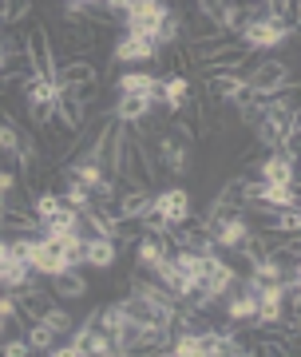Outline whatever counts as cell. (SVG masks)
I'll list each match as a JSON object with an SVG mask.
<instances>
[{
	"label": "cell",
	"mask_w": 301,
	"mask_h": 357,
	"mask_svg": "<svg viewBox=\"0 0 301 357\" xmlns=\"http://www.w3.org/2000/svg\"><path fill=\"white\" fill-rule=\"evenodd\" d=\"M68 4H75V8H103V0H68Z\"/></svg>",
	"instance_id": "cell-30"
},
{
	"label": "cell",
	"mask_w": 301,
	"mask_h": 357,
	"mask_svg": "<svg viewBox=\"0 0 301 357\" xmlns=\"http://www.w3.org/2000/svg\"><path fill=\"white\" fill-rule=\"evenodd\" d=\"M270 211V206H265ZM270 234H298L301 230V211L298 206H286V211H270V222H265Z\"/></svg>",
	"instance_id": "cell-20"
},
{
	"label": "cell",
	"mask_w": 301,
	"mask_h": 357,
	"mask_svg": "<svg viewBox=\"0 0 301 357\" xmlns=\"http://www.w3.org/2000/svg\"><path fill=\"white\" fill-rule=\"evenodd\" d=\"M56 84H68V88H100V72L88 60H68L56 72Z\"/></svg>",
	"instance_id": "cell-16"
},
{
	"label": "cell",
	"mask_w": 301,
	"mask_h": 357,
	"mask_svg": "<svg viewBox=\"0 0 301 357\" xmlns=\"http://www.w3.org/2000/svg\"><path fill=\"white\" fill-rule=\"evenodd\" d=\"M258 178L262 183H298V159H289L281 151H270L265 159H258Z\"/></svg>",
	"instance_id": "cell-11"
},
{
	"label": "cell",
	"mask_w": 301,
	"mask_h": 357,
	"mask_svg": "<svg viewBox=\"0 0 301 357\" xmlns=\"http://www.w3.org/2000/svg\"><path fill=\"white\" fill-rule=\"evenodd\" d=\"M246 84L258 96H274V91H286L293 84V72H289L286 60H262V64H254L246 72Z\"/></svg>",
	"instance_id": "cell-7"
},
{
	"label": "cell",
	"mask_w": 301,
	"mask_h": 357,
	"mask_svg": "<svg viewBox=\"0 0 301 357\" xmlns=\"http://www.w3.org/2000/svg\"><path fill=\"white\" fill-rule=\"evenodd\" d=\"M115 215L123 222H139V218L150 215V195L147 187H127V191L115 195Z\"/></svg>",
	"instance_id": "cell-12"
},
{
	"label": "cell",
	"mask_w": 301,
	"mask_h": 357,
	"mask_svg": "<svg viewBox=\"0 0 301 357\" xmlns=\"http://www.w3.org/2000/svg\"><path fill=\"white\" fill-rule=\"evenodd\" d=\"M60 203H63V206H72V211H79V215H84V211H88L91 203H95V195H91L88 187H84V183L68 178V187L60 191Z\"/></svg>",
	"instance_id": "cell-21"
},
{
	"label": "cell",
	"mask_w": 301,
	"mask_h": 357,
	"mask_svg": "<svg viewBox=\"0 0 301 357\" xmlns=\"http://www.w3.org/2000/svg\"><path fill=\"white\" fill-rule=\"evenodd\" d=\"M206 230H210V238H214V246H218V250H238V246L254 234L246 211H222L218 218H210V222H206Z\"/></svg>",
	"instance_id": "cell-4"
},
{
	"label": "cell",
	"mask_w": 301,
	"mask_h": 357,
	"mask_svg": "<svg viewBox=\"0 0 301 357\" xmlns=\"http://www.w3.org/2000/svg\"><path fill=\"white\" fill-rule=\"evenodd\" d=\"M190 151H194V135L183 123H171V131L159 135V167L171 175H187L190 171Z\"/></svg>",
	"instance_id": "cell-3"
},
{
	"label": "cell",
	"mask_w": 301,
	"mask_h": 357,
	"mask_svg": "<svg viewBox=\"0 0 301 357\" xmlns=\"http://www.w3.org/2000/svg\"><path fill=\"white\" fill-rule=\"evenodd\" d=\"M16 151H20V128L13 115H0V155L16 163Z\"/></svg>",
	"instance_id": "cell-22"
},
{
	"label": "cell",
	"mask_w": 301,
	"mask_h": 357,
	"mask_svg": "<svg viewBox=\"0 0 301 357\" xmlns=\"http://www.w3.org/2000/svg\"><path fill=\"white\" fill-rule=\"evenodd\" d=\"M4 321H8V318H0V333H4Z\"/></svg>",
	"instance_id": "cell-31"
},
{
	"label": "cell",
	"mask_w": 301,
	"mask_h": 357,
	"mask_svg": "<svg viewBox=\"0 0 301 357\" xmlns=\"http://www.w3.org/2000/svg\"><path fill=\"white\" fill-rule=\"evenodd\" d=\"M210 88L218 91L222 103H242L246 96H250V84H246V76H238V72H214Z\"/></svg>",
	"instance_id": "cell-17"
},
{
	"label": "cell",
	"mask_w": 301,
	"mask_h": 357,
	"mask_svg": "<svg viewBox=\"0 0 301 357\" xmlns=\"http://www.w3.org/2000/svg\"><path fill=\"white\" fill-rule=\"evenodd\" d=\"M40 318L48 321V326H52V330H56V333H72V330H75L72 314H68V310H63L60 302H52V306L44 310V314H40Z\"/></svg>",
	"instance_id": "cell-25"
},
{
	"label": "cell",
	"mask_w": 301,
	"mask_h": 357,
	"mask_svg": "<svg viewBox=\"0 0 301 357\" xmlns=\"http://www.w3.org/2000/svg\"><path fill=\"white\" fill-rule=\"evenodd\" d=\"M163 16H167V4H163V0H127L123 28H127V32H135V36L155 40V36H159Z\"/></svg>",
	"instance_id": "cell-5"
},
{
	"label": "cell",
	"mask_w": 301,
	"mask_h": 357,
	"mask_svg": "<svg viewBox=\"0 0 301 357\" xmlns=\"http://www.w3.org/2000/svg\"><path fill=\"white\" fill-rule=\"evenodd\" d=\"M56 115L63 119V128L79 135V131H84V123H88V100H84L75 88L60 84V91H56Z\"/></svg>",
	"instance_id": "cell-10"
},
{
	"label": "cell",
	"mask_w": 301,
	"mask_h": 357,
	"mask_svg": "<svg viewBox=\"0 0 301 357\" xmlns=\"http://www.w3.org/2000/svg\"><path fill=\"white\" fill-rule=\"evenodd\" d=\"M103 8H107V13H119V16H123L127 0H103Z\"/></svg>",
	"instance_id": "cell-29"
},
{
	"label": "cell",
	"mask_w": 301,
	"mask_h": 357,
	"mask_svg": "<svg viewBox=\"0 0 301 357\" xmlns=\"http://www.w3.org/2000/svg\"><path fill=\"white\" fill-rule=\"evenodd\" d=\"M238 286H242V282H238ZM254 314H258V294H254L250 286H242L238 294H234V290L226 294V318L234 321V326H250Z\"/></svg>",
	"instance_id": "cell-15"
},
{
	"label": "cell",
	"mask_w": 301,
	"mask_h": 357,
	"mask_svg": "<svg viewBox=\"0 0 301 357\" xmlns=\"http://www.w3.org/2000/svg\"><path fill=\"white\" fill-rule=\"evenodd\" d=\"M115 258H119V243H115V238H103V234H91V238H84V266H91V270H111Z\"/></svg>",
	"instance_id": "cell-13"
},
{
	"label": "cell",
	"mask_w": 301,
	"mask_h": 357,
	"mask_svg": "<svg viewBox=\"0 0 301 357\" xmlns=\"http://www.w3.org/2000/svg\"><path fill=\"white\" fill-rule=\"evenodd\" d=\"M0 354L4 357H28L32 354V345H28V337H8V342L0 345Z\"/></svg>",
	"instance_id": "cell-27"
},
{
	"label": "cell",
	"mask_w": 301,
	"mask_h": 357,
	"mask_svg": "<svg viewBox=\"0 0 301 357\" xmlns=\"http://www.w3.org/2000/svg\"><path fill=\"white\" fill-rule=\"evenodd\" d=\"M150 215H159L163 222H171V227L190 222V195H187V187H167V191L150 195Z\"/></svg>",
	"instance_id": "cell-8"
},
{
	"label": "cell",
	"mask_w": 301,
	"mask_h": 357,
	"mask_svg": "<svg viewBox=\"0 0 301 357\" xmlns=\"http://www.w3.org/2000/svg\"><path fill=\"white\" fill-rule=\"evenodd\" d=\"M0 318H20V302H16V290L0 294Z\"/></svg>",
	"instance_id": "cell-28"
},
{
	"label": "cell",
	"mask_w": 301,
	"mask_h": 357,
	"mask_svg": "<svg viewBox=\"0 0 301 357\" xmlns=\"http://www.w3.org/2000/svg\"><path fill=\"white\" fill-rule=\"evenodd\" d=\"M293 36V20H274V16H250L238 24V44L246 52H270L281 48Z\"/></svg>",
	"instance_id": "cell-1"
},
{
	"label": "cell",
	"mask_w": 301,
	"mask_h": 357,
	"mask_svg": "<svg viewBox=\"0 0 301 357\" xmlns=\"http://www.w3.org/2000/svg\"><path fill=\"white\" fill-rule=\"evenodd\" d=\"M60 211H63V203H60V195L56 191L32 195V218H36V222H48V218H56Z\"/></svg>",
	"instance_id": "cell-24"
},
{
	"label": "cell",
	"mask_w": 301,
	"mask_h": 357,
	"mask_svg": "<svg viewBox=\"0 0 301 357\" xmlns=\"http://www.w3.org/2000/svg\"><path fill=\"white\" fill-rule=\"evenodd\" d=\"M159 44L147 36H135V32H123V36L115 40L111 48V60L115 64H150V60H159Z\"/></svg>",
	"instance_id": "cell-9"
},
{
	"label": "cell",
	"mask_w": 301,
	"mask_h": 357,
	"mask_svg": "<svg viewBox=\"0 0 301 357\" xmlns=\"http://www.w3.org/2000/svg\"><path fill=\"white\" fill-rule=\"evenodd\" d=\"M190 103V84L187 76H159V107L178 115Z\"/></svg>",
	"instance_id": "cell-14"
},
{
	"label": "cell",
	"mask_w": 301,
	"mask_h": 357,
	"mask_svg": "<svg viewBox=\"0 0 301 357\" xmlns=\"http://www.w3.org/2000/svg\"><path fill=\"white\" fill-rule=\"evenodd\" d=\"M52 294H56V302H79V298H88V278H79V270H63L52 278Z\"/></svg>",
	"instance_id": "cell-18"
},
{
	"label": "cell",
	"mask_w": 301,
	"mask_h": 357,
	"mask_svg": "<svg viewBox=\"0 0 301 357\" xmlns=\"http://www.w3.org/2000/svg\"><path fill=\"white\" fill-rule=\"evenodd\" d=\"M155 107H159V91H123L115 100L111 115H115V123L139 128V123H147L150 115H155Z\"/></svg>",
	"instance_id": "cell-6"
},
{
	"label": "cell",
	"mask_w": 301,
	"mask_h": 357,
	"mask_svg": "<svg viewBox=\"0 0 301 357\" xmlns=\"http://www.w3.org/2000/svg\"><path fill=\"white\" fill-rule=\"evenodd\" d=\"M115 88H119V96L123 91H159V76L147 72V68H131V72H123L115 79Z\"/></svg>",
	"instance_id": "cell-19"
},
{
	"label": "cell",
	"mask_w": 301,
	"mask_h": 357,
	"mask_svg": "<svg viewBox=\"0 0 301 357\" xmlns=\"http://www.w3.org/2000/svg\"><path fill=\"white\" fill-rule=\"evenodd\" d=\"M24 337H28V345H32V349H44V354H48L52 345L60 342V333L52 330V326H48L44 318H32V326H28Z\"/></svg>",
	"instance_id": "cell-23"
},
{
	"label": "cell",
	"mask_w": 301,
	"mask_h": 357,
	"mask_svg": "<svg viewBox=\"0 0 301 357\" xmlns=\"http://www.w3.org/2000/svg\"><path fill=\"white\" fill-rule=\"evenodd\" d=\"M56 91H60V84L52 76H44V72H32L24 79V107L36 128H48L56 119Z\"/></svg>",
	"instance_id": "cell-2"
},
{
	"label": "cell",
	"mask_w": 301,
	"mask_h": 357,
	"mask_svg": "<svg viewBox=\"0 0 301 357\" xmlns=\"http://www.w3.org/2000/svg\"><path fill=\"white\" fill-rule=\"evenodd\" d=\"M20 48V44H16L13 36H8V32H4V28H0V72H8V64H13V52Z\"/></svg>",
	"instance_id": "cell-26"
}]
</instances>
